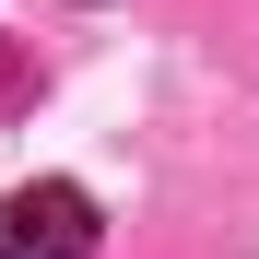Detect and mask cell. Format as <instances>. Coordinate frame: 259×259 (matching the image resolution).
Returning a JSON list of instances; mask_svg holds the SVG:
<instances>
[{"instance_id":"6da1fadb","label":"cell","mask_w":259,"mask_h":259,"mask_svg":"<svg viewBox=\"0 0 259 259\" xmlns=\"http://www.w3.org/2000/svg\"><path fill=\"white\" fill-rule=\"evenodd\" d=\"M0 259H95V200L71 177H35L0 200Z\"/></svg>"}]
</instances>
